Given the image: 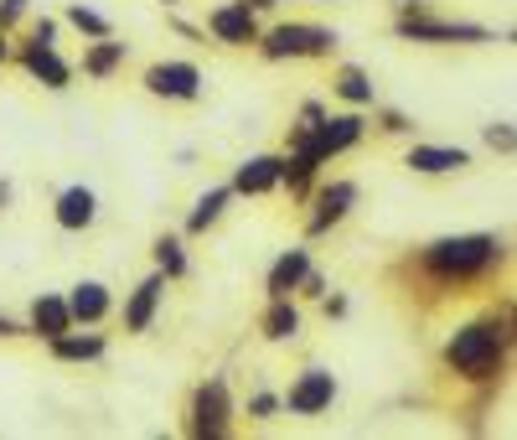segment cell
<instances>
[{
  "label": "cell",
  "instance_id": "obj_1",
  "mask_svg": "<svg viewBox=\"0 0 517 440\" xmlns=\"http://www.w3.org/2000/svg\"><path fill=\"white\" fill-rule=\"evenodd\" d=\"M445 358L461 368V373H471V378H486L497 368V358H502V332L497 327H466V332H455V342L445 347Z\"/></svg>",
  "mask_w": 517,
  "mask_h": 440
},
{
  "label": "cell",
  "instance_id": "obj_2",
  "mask_svg": "<svg viewBox=\"0 0 517 440\" xmlns=\"http://www.w3.org/2000/svg\"><path fill=\"white\" fill-rule=\"evenodd\" d=\"M497 259V244L492 239H445L430 249V270L435 275H476Z\"/></svg>",
  "mask_w": 517,
  "mask_h": 440
},
{
  "label": "cell",
  "instance_id": "obj_3",
  "mask_svg": "<svg viewBox=\"0 0 517 440\" xmlns=\"http://www.w3.org/2000/svg\"><path fill=\"white\" fill-rule=\"evenodd\" d=\"M362 135V120H331V125H316L311 135H300V161H321V156H331V151H347V145Z\"/></svg>",
  "mask_w": 517,
  "mask_h": 440
},
{
  "label": "cell",
  "instance_id": "obj_4",
  "mask_svg": "<svg viewBox=\"0 0 517 440\" xmlns=\"http://www.w3.org/2000/svg\"><path fill=\"white\" fill-rule=\"evenodd\" d=\"M326 47H331V32H316V26H280L264 42L269 57H306V52H326Z\"/></svg>",
  "mask_w": 517,
  "mask_h": 440
},
{
  "label": "cell",
  "instance_id": "obj_5",
  "mask_svg": "<svg viewBox=\"0 0 517 440\" xmlns=\"http://www.w3.org/2000/svg\"><path fill=\"white\" fill-rule=\"evenodd\" d=\"M145 83L156 88V94H171V99H192L197 94V68L187 63H161V68H150Z\"/></svg>",
  "mask_w": 517,
  "mask_h": 440
},
{
  "label": "cell",
  "instance_id": "obj_6",
  "mask_svg": "<svg viewBox=\"0 0 517 440\" xmlns=\"http://www.w3.org/2000/svg\"><path fill=\"white\" fill-rule=\"evenodd\" d=\"M331 394H337L331 389V373H306L295 384V394H290V409L295 415H321V409L331 404Z\"/></svg>",
  "mask_w": 517,
  "mask_h": 440
},
{
  "label": "cell",
  "instance_id": "obj_7",
  "mask_svg": "<svg viewBox=\"0 0 517 440\" xmlns=\"http://www.w3.org/2000/svg\"><path fill=\"white\" fill-rule=\"evenodd\" d=\"M223 425H228V394L223 384H207L197 394V435H223Z\"/></svg>",
  "mask_w": 517,
  "mask_h": 440
},
{
  "label": "cell",
  "instance_id": "obj_8",
  "mask_svg": "<svg viewBox=\"0 0 517 440\" xmlns=\"http://www.w3.org/2000/svg\"><path fill=\"white\" fill-rule=\"evenodd\" d=\"M212 32H218L223 42H254V11H249V0L212 16Z\"/></svg>",
  "mask_w": 517,
  "mask_h": 440
},
{
  "label": "cell",
  "instance_id": "obj_9",
  "mask_svg": "<svg viewBox=\"0 0 517 440\" xmlns=\"http://www.w3.org/2000/svg\"><path fill=\"white\" fill-rule=\"evenodd\" d=\"M57 223L63 228H88L94 223V192H83V187L63 192V202H57Z\"/></svg>",
  "mask_w": 517,
  "mask_h": 440
},
{
  "label": "cell",
  "instance_id": "obj_10",
  "mask_svg": "<svg viewBox=\"0 0 517 440\" xmlns=\"http://www.w3.org/2000/svg\"><path fill=\"white\" fill-rule=\"evenodd\" d=\"M26 68H32L42 83H52V88H63V83H68V68L57 63V52H52L47 42H32V52H26Z\"/></svg>",
  "mask_w": 517,
  "mask_h": 440
},
{
  "label": "cell",
  "instance_id": "obj_11",
  "mask_svg": "<svg viewBox=\"0 0 517 440\" xmlns=\"http://www.w3.org/2000/svg\"><path fill=\"white\" fill-rule=\"evenodd\" d=\"M409 166H414V171H461V166H466V151H440V145H414Z\"/></svg>",
  "mask_w": 517,
  "mask_h": 440
},
{
  "label": "cell",
  "instance_id": "obj_12",
  "mask_svg": "<svg viewBox=\"0 0 517 440\" xmlns=\"http://www.w3.org/2000/svg\"><path fill=\"white\" fill-rule=\"evenodd\" d=\"M156 296H161V280H145V285L135 290V301H130V311H125V327H130V332H145V327H150Z\"/></svg>",
  "mask_w": 517,
  "mask_h": 440
},
{
  "label": "cell",
  "instance_id": "obj_13",
  "mask_svg": "<svg viewBox=\"0 0 517 440\" xmlns=\"http://www.w3.org/2000/svg\"><path fill=\"white\" fill-rule=\"evenodd\" d=\"M68 311H73L78 321H99V316L109 311L104 285H78V290H73V301H68Z\"/></svg>",
  "mask_w": 517,
  "mask_h": 440
},
{
  "label": "cell",
  "instance_id": "obj_14",
  "mask_svg": "<svg viewBox=\"0 0 517 440\" xmlns=\"http://www.w3.org/2000/svg\"><path fill=\"white\" fill-rule=\"evenodd\" d=\"M32 321H37V332H47V337H63V332H68V321H73V311H68L63 301L42 296V301H37V311H32Z\"/></svg>",
  "mask_w": 517,
  "mask_h": 440
},
{
  "label": "cell",
  "instance_id": "obj_15",
  "mask_svg": "<svg viewBox=\"0 0 517 440\" xmlns=\"http://www.w3.org/2000/svg\"><path fill=\"white\" fill-rule=\"evenodd\" d=\"M280 182V161H249V166H243L238 171V192H264V187H275Z\"/></svg>",
  "mask_w": 517,
  "mask_h": 440
},
{
  "label": "cell",
  "instance_id": "obj_16",
  "mask_svg": "<svg viewBox=\"0 0 517 440\" xmlns=\"http://www.w3.org/2000/svg\"><path fill=\"white\" fill-rule=\"evenodd\" d=\"M306 270H311V264H306V254H285L280 264H275V275H269V290H275V296H285V290L290 285H300V280H306Z\"/></svg>",
  "mask_w": 517,
  "mask_h": 440
},
{
  "label": "cell",
  "instance_id": "obj_17",
  "mask_svg": "<svg viewBox=\"0 0 517 440\" xmlns=\"http://www.w3.org/2000/svg\"><path fill=\"white\" fill-rule=\"evenodd\" d=\"M409 37H440V42H461V37H481L476 26H440V21H404Z\"/></svg>",
  "mask_w": 517,
  "mask_h": 440
},
{
  "label": "cell",
  "instance_id": "obj_18",
  "mask_svg": "<svg viewBox=\"0 0 517 440\" xmlns=\"http://www.w3.org/2000/svg\"><path fill=\"white\" fill-rule=\"evenodd\" d=\"M347 202H352V187L342 182V187H331L326 197H321V213H316V228H326V223H337L342 213H347Z\"/></svg>",
  "mask_w": 517,
  "mask_h": 440
},
{
  "label": "cell",
  "instance_id": "obj_19",
  "mask_svg": "<svg viewBox=\"0 0 517 440\" xmlns=\"http://www.w3.org/2000/svg\"><path fill=\"white\" fill-rule=\"evenodd\" d=\"M63 358H99V337H57Z\"/></svg>",
  "mask_w": 517,
  "mask_h": 440
},
{
  "label": "cell",
  "instance_id": "obj_20",
  "mask_svg": "<svg viewBox=\"0 0 517 440\" xmlns=\"http://www.w3.org/2000/svg\"><path fill=\"white\" fill-rule=\"evenodd\" d=\"M264 332H269V337H290V332H295V311H290V306H275V311L264 316Z\"/></svg>",
  "mask_w": 517,
  "mask_h": 440
},
{
  "label": "cell",
  "instance_id": "obj_21",
  "mask_svg": "<svg viewBox=\"0 0 517 440\" xmlns=\"http://www.w3.org/2000/svg\"><path fill=\"white\" fill-rule=\"evenodd\" d=\"M223 202H228V192H223V187H218V192H207V197H202V208L192 213V228H207L212 218H218V208H223Z\"/></svg>",
  "mask_w": 517,
  "mask_h": 440
},
{
  "label": "cell",
  "instance_id": "obj_22",
  "mask_svg": "<svg viewBox=\"0 0 517 440\" xmlns=\"http://www.w3.org/2000/svg\"><path fill=\"white\" fill-rule=\"evenodd\" d=\"M156 254H161V264H166L171 275H181V270H187V259H181V249H176L171 239H161V244H156Z\"/></svg>",
  "mask_w": 517,
  "mask_h": 440
},
{
  "label": "cell",
  "instance_id": "obj_23",
  "mask_svg": "<svg viewBox=\"0 0 517 440\" xmlns=\"http://www.w3.org/2000/svg\"><path fill=\"white\" fill-rule=\"evenodd\" d=\"M73 21L83 26V32H94V37H109V26H104V16H94V11H83V6H73Z\"/></svg>",
  "mask_w": 517,
  "mask_h": 440
},
{
  "label": "cell",
  "instance_id": "obj_24",
  "mask_svg": "<svg viewBox=\"0 0 517 440\" xmlns=\"http://www.w3.org/2000/svg\"><path fill=\"white\" fill-rule=\"evenodd\" d=\"M114 63H119V47H114V42H109V47H99V52H94V57H88V73H109V68H114Z\"/></svg>",
  "mask_w": 517,
  "mask_h": 440
},
{
  "label": "cell",
  "instance_id": "obj_25",
  "mask_svg": "<svg viewBox=\"0 0 517 440\" xmlns=\"http://www.w3.org/2000/svg\"><path fill=\"white\" fill-rule=\"evenodd\" d=\"M342 94L362 104V99H368V78H362V73H342Z\"/></svg>",
  "mask_w": 517,
  "mask_h": 440
},
{
  "label": "cell",
  "instance_id": "obj_26",
  "mask_svg": "<svg viewBox=\"0 0 517 440\" xmlns=\"http://www.w3.org/2000/svg\"><path fill=\"white\" fill-rule=\"evenodd\" d=\"M11 332H16V327H11V321H6V316H0V337H11Z\"/></svg>",
  "mask_w": 517,
  "mask_h": 440
},
{
  "label": "cell",
  "instance_id": "obj_27",
  "mask_svg": "<svg viewBox=\"0 0 517 440\" xmlns=\"http://www.w3.org/2000/svg\"><path fill=\"white\" fill-rule=\"evenodd\" d=\"M254 6H269V0H254Z\"/></svg>",
  "mask_w": 517,
  "mask_h": 440
},
{
  "label": "cell",
  "instance_id": "obj_28",
  "mask_svg": "<svg viewBox=\"0 0 517 440\" xmlns=\"http://www.w3.org/2000/svg\"><path fill=\"white\" fill-rule=\"evenodd\" d=\"M0 52H6V47H0Z\"/></svg>",
  "mask_w": 517,
  "mask_h": 440
}]
</instances>
